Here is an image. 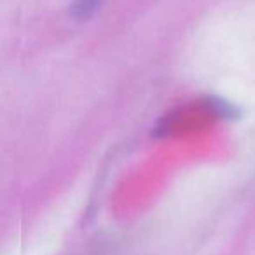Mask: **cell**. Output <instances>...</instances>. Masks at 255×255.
I'll return each instance as SVG.
<instances>
[{
  "label": "cell",
  "instance_id": "6da1fadb",
  "mask_svg": "<svg viewBox=\"0 0 255 255\" xmlns=\"http://www.w3.org/2000/svg\"><path fill=\"white\" fill-rule=\"evenodd\" d=\"M102 0H75L72 5V14L77 19H86L98 9Z\"/></svg>",
  "mask_w": 255,
  "mask_h": 255
}]
</instances>
